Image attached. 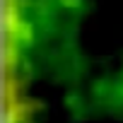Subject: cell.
<instances>
[{"label":"cell","instance_id":"6da1fadb","mask_svg":"<svg viewBox=\"0 0 123 123\" xmlns=\"http://www.w3.org/2000/svg\"><path fill=\"white\" fill-rule=\"evenodd\" d=\"M5 106H7L10 123H31L34 109H31L29 97L24 94V85L19 82L15 73L7 75V82H5Z\"/></svg>","mask_w":123,"mask_h":123},{"label":"cell","instance_id":"7a4b0ae2","mask_svg":"<svg viewBox=\"0 0 123 123\" xmlns=\"http://www.w3.org/2000/svg\"><path fill=\"white\" fill-rule=\"evenodd\" d=\"M55 3L60 7H65V10H77L80 7V0H55Z\"/></svg>","mask_w":123,"mask_h":123}]
</instances>
